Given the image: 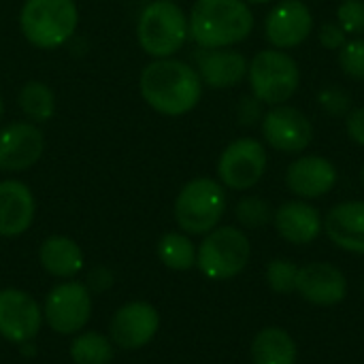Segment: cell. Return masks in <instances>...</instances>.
<instances>
[{"instance_id":"11","label":"cell","mask_w":364,"mask_h":364,"mask_svg":"<svg viewBox=\"0 0 364 364\" xmlns=\"http://www.w3.org/2000/svg\"><path fill=\"white\" fill-rule=\"evenodd\" d=\"M43 326V311L38 303L23 290H0V337L9 343L21 346L34 341Z\"/></svg>"},{"instance_id":"7","label":"cell","mask_w":364,"mask_h":364,"mask_svg":"<svg viewBox=\"0 0 364 364\" xmlns=\"http://www.w3.org/2000/svg\"><path fill=\"white\" fill-rule=\"evenodd\" d=\"M252 243L237 226H218L196 247V267L211 282H228L245 271Z\"/></svg>"},{"instance_id":"25","label":"cell","mask_w":364,"mask_h":364,"mask_svg":"<svg viewBox=\"0 0 364 364\" xmlns=\"http://www.w3.org/2000/svg\"><path fill=\"white\" fill-rule=\"evenodd\" d=\"M113 341L96 331L77 333L68 350L75 364H109L113 360Z\"/></svg>"},{"instance_id":"35","label":"cell","mask_w":364,"mask_h":364,"mask_svg":"<svg viewBox=\"0 0 364 364\" xmlns=\"http://www.w3.org/2000/svg\"><path fill=\"white\" fill-rule=\"evenodd\" d=\"M243 2H247V4H269L273 0H243Z\"/></svg>"},{"instance_id":"10","label":"cell","mask_w":364,"mask_h":364,"mask_svg":"<svg viewBox=\"0 0 364 364\" xmlns=\"http://www.w3.org/2000/svg\"><path fill=\"white\" fill-rule=\"evenodd\" d=\"M260 132L264 143L279 154L296 156L303 154L314 141V124L311 119L292 105H277L264 111L260 122Z\"/></svg>"},{"instance_id":"14","label":"cell","mask_w":364,"mask_h":364,"mask_svg":"<svg viewBox=\"0 0 364 364\" xmlns=\"http://www.w3.org/2000/svg\"><path fill=\"white\" fill-rule=\"evenodd\" d=\"M314 32L311 9L303 0H279L264 19V34L275 49H294Z\"/></svg>"},{"instance_id":"12","label":"cell","mask_w":364,"mask_h":364,"mask_svg":"<svg viewBox=\"0 0 364 364\" xmlns=\"http://www.w3.org/2000/svg\"><path fill=\"white\" fill-rule=\"evenodd\" d=\"M45 154V134L38 124L11 122L0 128V171L23 173Z\"/></svg>"},{"instance_id":"36","label":"cell","mask_w":364,"mask_h":364,"mask_svg":"<svg viewBox=\"0 0 364 364\" xmlns=\"http://www.w3.org/2000/svg\"><path fill=\"white\" fill-rule=\"evenodd\" d=\"M2 115H4V100H2V96H0V119H2Z\"/></svg>"},{"instance_id":"26","label":"cell","mask_w":364,"mask_h":364,"mask_svg":"<svg viewBox=\"0 0 364 364\" xmlns=\"http://www.w3.org/2000/svg\"><path fill=\"white\" fill-rule=\"evenodd\" d=\"M235 218L245 230H260L273 224V207L260 196H243L235 207Z\"/></svg>"},{"instance_id":"3","label":"cell","mask_w":364,"mask_h":364,"mask_svg":"<svg viewBox=\"0 0 364 364\" xmlns=\"http://www.w3.org/2000/svg\"><path fill=\"white\" fill-rule=\"evenodd\" d=\"M79 26L75 0H23L19 9V30L23 38L43 51L66 45Z\"/></svg>"},{"instance_id":"30","label":"cell","mask_w":364,"mask_h":364,"mask_svg":"<svg viewBox=\"0 0 364 364\" xmlns=\"http://www.w3.org/2000/svg\"><path fill=\"white\" fill-rule=\"evenodd\" d=\"M337 23L346 30L348 36L364 34V0H343L337 6Z\"/></svg>"},{"instance_id":"9","label":"cell","mask_w":364,"mask_h":364,"mask_svg":"<svg viewBox=\"0 0 364 364\" xmlns=\"http://www.w3.org/2000/svg\"><path fill=\"white\" fill-rule=\"evenodd\" d=\"M92 318V294L85 284L62 282L45 299L43 320L58 335H77Z\"/></svg>"},{"instance_id":"23","label":"cell","mask_w":364,"mask_h":364,"mask_svg":"<svg viewBox=\"0 0 364 364\" xmlns=\"http://www.w3.org/2000/svg\"><path fill=\"white\" fill-rule=\"evenodd\" d=\"M17 105L23 117L32 124H45L55 115V92L41 79H30L17 94Z\"/></svg>"},{"instance_id":"37","label":"cell","mask_w":364,"mask_h":364,"mask_svg":"<svg viewBox=\"0 0 364 364\" xmlns=\"http://www.w3.org/2000/svg\"><path fill=\"white\" fill-rule=\"evenodd\" d=\"M360 181H363V188H364V162H363V168H360Z\"/></svg>"},{"instance_id":"20","label":"cell","mask_w":364,"mask_h":364,"mask_svg":"<svg viewBox=\"0 0 364 364\" xmlns=\"http://www.w3.org/2000/svg\"><path fill=\"white\" fill-rule=\"evenodd\" d=\"M333 245L364 256V200L337 203L324 218V230Z\"/></svg>"},{"instance_id":"28","label":"cell","mask_w":364,"mask_h":364,"mask_svg":"<svg viewBox=\"0 0 364 364\" xmlns=\"http://www.w3.org/2000/svg\"><path fill=\"white\" fill-rule=\"evenodd\" d=\"M339 66L346 77L364 81V38L354 36L339 49Z\"/></svg>"},{"instance_id":"38","label":"cell","mask_w":364,"mask_h":364,"mask_svg":"<svg viewBox=\"0 0 364 364\" xmlns=\"http://www.w3.org/2000/svg\"><path fill=\"white\" fill-rule=\"evenodd\" d=\"M363 294H364V282H363Z\"/></svg>"},{"instance_id":"34","label":"cell","mask_w":364,"mask_h":364,"mask_svg":"<svg viewBox=\"0 0 364 364\" xmlns=\"http://www.w3.org/2000/svg\"><path fill=\"white\" fill-rule=\"evenodd\" d=\"M111 284H113V275H111V271L109 269H94L92 273H90V279H87V290H96V292H102V290H107V288H111Z\"/></svg>"},{"instance_id":"4","label":"cell","mask_w":364,"mask_h":364,"mask_svg":"<svg viewBox=\"0 0 364 364\" xmlns=\"http://www.w3.org/2000/svg\"><path fill=\"white\" fill-rule=\"evenodd\" d=\"M190 38L188 15L173 0H151L136 19V41L154 58H173Z\"/></svg>"},{"instance_id":"29","label":"cell","mask_w":364,"mask_h":364,"mask_svg":"<svg viewBox=\"0 0 364 364\" xmlns=\"http://www.w3.org/2000/svg\"><path fill=\"white\" fill-rule=\"evenodd\" d=\"M318 105L331 117H346L352 111V96L341 85H324L318 92Z\"/></svg>"},{"instance_id":"31","label":"cell","mask_w":364,"mask_h":364,"mask_svg":"<svg viewBox=\"0 0 364 364\" xmlns=\"http://www.w3.org/2000/svg\"><path fill=\"white\" fill-rule=\"evenodd\" d=\"M262 117H264V105H262L254 94L243 96V98L239 100L237 119H239L241 126H256V124L262 122Z\"/></svg>"},{"instance_id":"27","label":"cell","mask_w":364,"mask_h":364,"mask_svg":"<svg viewBox=\"0 0 364 364\" xmlns=\"http://www.w3.org/2000/svg\"><path fill=\"white\" fill-rule=\"evenodd\" d=\"M299 267L288 258H273L267 264V284L275 294H292L296 292Z\"/></svg>"},{"instance_id":"22","label":"cell","mask_w":364,"mask_h":364,"mask_svg":"<svg viewBox=\"0 0 364 364\" xmlns=\"http://www.w3.org/2000/svg\"><path fill=\"white\" fill-rule=\"evenodd\" d=\"M250 354L254 364H296L299 346L286 328L267 326L254 337Z\"/></svg>"},{"instance_id":"32","label":"cell","mask_w":364,"mask_h":364,"mask_svg":"<svg viewBox=\"0 0 364 364\" xmlns=\"http://www.w3.org/2000/svg\"><path fill=\"white\" fill-rule=\"evenodd\" d=\"M318 41L324 49L328 51H339L346 43H348V34L346 30L337 23V21H326L320 26L318 30Z\"/></svg>"},{"instance_id":"13","label":"cell","mask_w":364,"mask_h":364,"mask_svg":"<svg viewBox=\"0 0 364 364\" xmlns=\"http://www.w3.org/2000/svg\"><path fill=\"white\" fill-rule=\"evenodd\" d=\"M160 328V314L145 301H132L122 305L109 324L113 346L122 350H141L154 341Z\"/></svg>"},{"instance_id":"6","label":"cell","mask_w":364,"mask_h":364,"mask_svg":"<svg viewBox=\"0 0 364 364\" xmlns=\"http://www.w3.org/2000/svg\"><path fill=\"white\" fill-rule=\"evenodd\" d=\"M247 81L252 94L264 107L286 105L301 85L299 62L284 49H262L250 60Z\"/></svg>"},{"instance_id":"19","label":"cell","mask_w":364,"mask_h":364,"mask_svg":"<svg viewBox=\"0 0 364 364\" xmlns=\"http://www.w3.org/2000/svg\"><path fill=\"white\" fill-rule=\"evenodd\" d=\"M36 215V198L19 179L0 181V237L13 239L30 230Z\"/></svg>"},{"instance_id":"5","label":"cell","mask_w":364,"mask_h":364,"mask_svg":"<svg viewBox=\"0 0 364 364\" xmlns=\"http://www.w3.org/2000/svg\"><path fill=\"white\" fill-rule=\"evenodd\" d=\"M226 188L211 177L190 179L175 198V222L186 235H207L226 213Z\"/></svg>"},{"instance_id":"18","label":"cell","mask_w":364,"mask_h":364,"mask_svg":"<svg viewBox=\"0 0 364 364\" xmlns=\"http://www.w3.org/2000/svg\"><path fill=\"white\" fill-rule=\"evenodd\" d=\"M273 226L284 241L292 245H309L322 235L324 218L309 200L294 198L273 211Z\"/></svg>"},{"instance_id":"2","label":"cell","mask_w":364,"mask_h":364,"mask_svg":"<svg viewBox=\"0 0 364 364\" xmlns=\"http://www.w3.org/2000/svg\"><path fill=\"white\" fill-rule=\"evenodd\" d=\"M256 17L243 0H196L188 15L190 38L203 49L235 47L250 38Z\"/></svg>"},{"instance_id":"17","label":"cell","mask_w":364,"mask_h":364,"mask_svg":"<svg viewBox=\"0 0 364 364\" xmlns=\"http://www.w3.org/2000/svg\"><path fill=\"white\" fill-rule=\"evenodd\" d=\"M194 62H196L194 68L203 85L211 90H230L247 79L250 62L239 49L232 47H222V49L198 47V51L194 53Z\"/></svg>"},{"instance_id":"24","label":"cell","mask_w":364,"mask_h":364,"mask_svg":"<svg viewBox=\"0 0 364 364\" xmlns=\"http://www.w3.org/2000/svg\"><path fill=\"white\" fill-rule=\"evenodd\" d=\"M160 262L171 271H190L196 267V245L186 232H164L156 245Z\"/></svg>"},{"instance_id":"15","label":"cell","mask_w":364,"mask_h":364,"mask_svg":"<svg viewBox=\"0 0 364 364\" xmlns=\"http://www.w3.org/2000/svg\"><path fill=\"white\" fill-rule=\"evenodd\" d=\"M286 186L296 198H322L337 186V166L328 158L318 154L299 156L286 168Z\"/></svg>"},{"instance_id":"1","label":"cell","mask_w":364,"mask_h":364,"mask_svg":"<svg viewBox=\"0 0 364 364\" xmlns=\"http://www.w3.org/2000/svg\"><path fill=\"white\" fill-rule=\"evenodd\" d=\"M203 87L196 68L177 58L151 60L139 77V90L147 107L166 117L194 111L203 98Z\"/></svg>"},{"instance_id":"33","label":"cell","mask_w":364,"mask_h":364,"mask_svg":"<svg viewBox=\"0 0 364 364\" xmlns=\"http://www.w3.org/2000/svg\"><path fill=\"white\" fill-rule=\"evenodd\" d=\"M343 119H346V132H348L350 141L364 147V105L352 107V111Z\"/></svg>"},{"instance_id":"21","label":"cell","mask_w":364,"mask_h":364,"mask_svg":"<svg viewBox=\"0 0 364 364\" xmlns=\"http://www.w3.org/2000/svg\"><path fill=\"white\" fill-rule=\"evenodd\" d=\"M38 260L45 273L58 279H70L79 275L85 264L79 243L64 235L47 237L38 247Z\"/></svg>"},{"instance_id":"16","label":"cell","mask_w":364,"mask_h":364,"mask_svg":"<svg viewBox=\"0 0 364 364\" xmlns=\"http://www.w3.org/2000/svg\"><path fill=\"white\" fill-rule=\"evenodd\" d=\"M296 292L309 305L335 307L348 296V277L331 262H309L299 267Z\"/></svg>"},{"instance_id":"8","label":"cell","mask_w":364,"mask_h":364,"mask_svg":"<svg viewBox=\"0 0 364 364\" xmlns=\"http://www.w3.org/2000/svg\"><path fill=\"white\" fill-rule=\"evenodd\" d=\"M269 156L262 141L239 136L230 141L218 158V181L235 192L252 190L267 173Z\"/></svg>"}]
</instances>
